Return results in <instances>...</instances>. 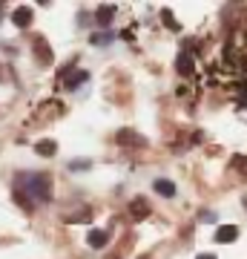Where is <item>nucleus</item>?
<instances>
[{
	"label": "nucleus",
	"instance_id": "obj_1",
	"mask_svg": "<svg viewBox=\"0 0 247 259\" xmlns=\"http://www.w3.org/2000/svg\"><path fill=\"white\" fill-rule=\"evenodd\" d=\"M18 185H26V193L32 196V199H40V202L49 199V176H43V173H32L26 182H18ZM18 193H20V190H18ZM26 193H23V196H26Z\"/></svg>",
	"mask_w": 247,
	"mask_h": 259
},
{
	"label": "nucleus",
	"instance_id": "obj_2",
	"mask_svg": "<svg viewBox=\"0 0 247 259\" xmlns=\"http://www.w3.org/2000/svg\"><path fill=\"white\" fill-rule=\"evenodd\" d=\"M115 141L124 144V147H146V139L141 133H135V130H118L115 133Z\"/></svg>",
	"mask_w": 247,
	"mask_h": 259
},
{
	"label": "nucleus",
	"instance_id": "obj_3",
	"mask_svg": "<svg viewBox=\"0 0 247 259\" xmlns=\"http://www.w3.org/2000/svg\"><path fill=\"white\" fill-rule=\"evenodd\" d=\"M32 49H35V55L40 64H52L55 61V55H52V49H49V44H46L43 35H35L32 37Z\"/></svg>",
	"mask_w": 247,
	"mask_h": 259
},
{
	"label": "nucleus",
	"instance_id": "obj_4",
	"mask_svg": "<svg viewBox=\"0 0 247 259\" xmlns=\"http://www.w3.org/2000/svg\"><path fill=\"white\" fill-rule=\"evenodd\" d=\"M61 78H64V87H66V90H78V87H81L86 78H89V75H86V72H75V64H69L64 72H61Z\"/></svg>",
	"mask_w": 247,
	"mask_h": 259
},
{
	"label": "nucleus",
	"instance_id": "obj_5",
	"mask_svg": "<svg viewBox=\"0 0 247 259\" xmlns=\"http://www.w3.org/2000/svg\"><path fill=\"white\" fill-rule=\"evenodd\" d=\"M12 23L18 29H26L29 23H32V9H29V6H18V9L12 12Z\"/></svg>",
	"mask_w": 247,
	"mask_h": 259
},
{
	"label": "nucleus",
	"instance_id": "obj_6",
	"mask_svg": "<svg viewBox=\"0 0 247 259\" xmlns=\"http://www.w3.org/2000/svg\"><path fill=\"white\" fill-rule=\"evenodd\" d=\"M175 69H178V75H184V78H190L192 69H195V61H192L190 52H181L178 55V61H175Z\"/></svg>",
	"mask_w": 247,
	"mask_h": 259
},
{
	"label": "nucleus",
	"instance_id": "obj_7",
	"mask_svg": "<svg viewBox=\"0 0 247 259\" xmlns=\"http://www.w3.org/2000/svg\"><path fill=\"white\" fill-rule=\"evenodd\" d=\"M129 216L132 219H146L150 216V202L146 199H132L129 202Z\"/></svg>",
	"mask_w": 247,
	"mask_h": 259
},
{
	"label": "nucleus",
	"instance_id": "obj_8",
	"mask_svg": "<svg viewBox=\"0 0 247 259\" xmlns=\"http://www.w3.org/2000/svg\"><path fill=\"white\" fill-rule=\"evenodd\" d=\"M236 239H238V228L236 225H221L219 231H216V242H221V245L236 242Z\"/></svg>",
	"mask_w": 247,
	"mask_h": 259
},
{
	"label": "nucleus",
	"instance_id": "obj_9",
	"mask_svg": "<svg viewBox=\"0 0 247 259\" xmlns=\"http://www.w3.org/2000/svg\"><path fill=\"white\" fill-rule=\"evenodd\" d=\"M86 242H89V248H98L101 250L107 242H110V233L107 231H98V228H92L89 233H86Z\"/></svg>",
	"mask_w": 247,
	"mask_h": 259
},
{
	"label": "nucleus",
	"instance_id": "obj_10",
	"mask_svg": "<svg viewBox=\"0 0 247 259\" xmlns=\"http://www.w3.org/2000/svg\"><path fill=\"white\" fill-rule=\"evenodd\" d=\"M112 18H115V6H112V3H107V6H101V9L95 12V20H98V26H110Z\"/></svg>",
	"mask_w": 247,
	"mask_h": 259
},
{
	"label": "nucleus",
	"instance_id": "obj_11",
	"mask_svg": "<svg viewBox=\"0 0 247 259\" xmlns=\"http://www.w3.org/2000/svg\"><path fill=\"white\" fill-rule=\"evenodd\" d=\"M35 153H40V156H55L58 153V144L52 139H40L35 144Z\"/></svg>",
	"mask_w": 247,
	"mask_h": 259
},
{
	"label": "nucleus",
	"instance_id": "obj_12",
	"mask_svg": "<svg viewBox=\"0 0 247 259\" xmlns=\"http://www.w3.org/2000/svg\"><path fill=\"white\" fill-rule=\"evenodd\" d=\"M156 193L173 199V196H175V185H173V182H167V179H158V182H156Z\"/></svg>",
	"mask_w": 247,
	"mask_h": 259
},
{
	"label": "nucleus",
	"instance_id": "obj_13",
	"mask_svg": "<svg viewBox=\"0 0 247 259\" xmlns=\"http://www.w3.org/2000/svg\"><path fill=\"white\" fill-rule=\"evenodd\" d=\"M112 40V32H98V35H92V44L95 47H104V44H110Z\"/></svg>",
	"mask_w": 247,
	"mask_h": 259
},
{
	"label": "nucleus",
	"instance_id": "obj_14",
	"mask_svg": "<svg viewBox=\"0 0 247 259\" xmlns=\"http://www.w3.org/2000/svg\"><path fill=\"white\" fill-rule=\"evenodd\" d=\"M64 219H66V222H78V219H89V210H86V207H81L78 213H66Z\"/></svg>",
	"mask_w": 247,
	"mask_h": 259
},
{
	"label": "nucleus",
	"instance_id": "obj_15",
	"mask_svg": "<svg viewBox=\"0 0 247 259\" xmlns=\"http://www.w3.org/2000/svg\"><path fill=\"white\" fill-rule=\"evenodd\" d=\"M238 107H241V110H247V81L238 83Z\"/></svg>",
	"mask_w": 247,
	"mask_h": 259
},
{
	"label": "nucleus",
	"instance_id": "obj_16",
	"mask_svg": "<svg viewBox=\"0 0 247 259\" xmlns=\"http://www.w3.org/2000/svg\"><path fill=\"white\" fill-rule=\"evenodd\" d=\"M233 167H236V170H241V173H244V179H247V156H236V158H233Z\"/></svg>",
	"mask_w": 247,
	"mask_h": 259
},
{
	"label": "nucleus",
	"instance_id": "obj_17",
	"mask_svg": "<svg viewBox=\"0 0 247 259\" xmlns=\"http://www.w3.org/2000/svg\"><path fill=\"white\" fill-rule=\"evenodd\" d=\"M164 23H167V26H173V29H178V20H175L170 12H164Z\"/></svg>",
	"mask_w": 247,
	"mask_h": 259
},
{
	"label": "nucleus",
	"instance_id": "obj_18",
	"mask_svg": "<svg viewBox=\"0 0 247 259\" xmlns=\"http://www.w3.org/2000/svg\"><path fill=\"white\" fill-rule=\"evenodd\" d=\"M69 167H72V170H86V167H89V161H72Z\"/></svg>",
	"mask_w": 247,
	"mask_h": 259
},
{
	"label": "nucleus",
	"instance_id": "obj_19",
	"mask_svg": "<svg viewBox=\"0 0 247 259\" xmlns=\"http://www.w3.org/2000/svg\"><path fill=\"white\" fill-rule=\"evenodd\" d=\"M195 259H216V253H199Z\"/></svg>",
	"mask_w": 247,
	"mask_h": 259
}]
</instances>
